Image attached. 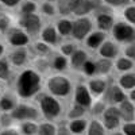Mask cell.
<instances>
[{"label": "cell", "instance_id": "obj_1", "mask_svg": "<svg viewBox=\"0 0 135 135\" xmlns=\"http://www.w3.org/2000/svg\"><path fill=\"white\" fill-rule=\"evenodd\" d=\"M43 81L39 72L34 68H25L15 80V93L22 100L34 99L42 89Z\"/></svg>", "mask_w": 135, "mask_h": 135}, {"label": "cell", "instance_id": "obj_2", "mask_svg": "<svg viewBox=\"0 0 135 135\" xmlns=\"http://www.w3.org/2000/svg\"><path fill=\"white\" fill-rule=\"evenodd\" d=\"M35 99H37V107L46 120H54L61 115L62 105L58 97H55L50 93L39 92L35 96Z\"/></svg>", "mask_w": 135, "mask_h": 135}, {"label": "cell", "instance_id": "obj_3", "mask_svg": "<svg viewBox=\"0 0 135 135\" xmlns=\"http://www.w3.org/2000/svg\"><path fill=\"white\" fill-rule=\"evenodd\" d=\"M45 85H46L47 93L58 99H66L72 93V89H73V84L70 81V78L60 73L49 76L46 78Z\"/></svg>", "mask_w": 135, "mask_h": 135}, {"label": "cell", "instance_id": "obj_4", "mask_svg": "<svg viewBox=\"0 0 135 135\" xmlns=\"http://www.w3.org/2000/svg\"><path fill=\"white\" fill-rule=\"evenodd\" d=\"M15 122H23V120H38L41 116V112L37 105L26 101H20L15 105V108L11 111Z\"/></svg>", "mask_w": 135, "mask_h": 135}, {"label": "cell", "instance_id": "obj_5", "mask_svg": "<svg viewBox=\"0 0 135 135\" xmlns=\"http://www.w3.org/2000/svg\"><path fill=\"white\" fill-rule=\"evenodd\" d=\"M4 35H6V42L11 47H23V46H28L31 43V37L20 27L11 26Z\"/></svg>", "mask_w": 135, "mask_h": 135}, {"label": "cell", "instance_id": "obj_6", "mask_svg": "<svg viewBox=\"0 0 135 135\" xmlns=\"http://www.w3.org/2000/svg\"><path fill=\"white\" fill-rule=\"evenodd\" d=\"M111 30H112V37L115 38L116 42L128 43L135 39V28L132 27V25L126 23V22L114 23Z\"/></svg>", "mask_w": 135, "mask_h": 135}, {"label": "cell", "instance_id": "obj_7", "mask_svg": "<svg viewBox=\"0 0 135 135\" xmlns=\"http://www.w3.org/2000/svg\"><path fill=\"white\" fill-rule=\"evenodd\" d=\"M19 27L23 28L30 37H35L39 34L41 28H42V22L41 18L34 12V14H26V15H20L19 20Z\"/></svg>", "mask_w": 135, "mask_h": 135}, {"label": "cell", "instance_id": "obj_8", "mask_svg": "<svg viewBox=\"0 0 135 135\" xmlns=\"http://www.w3.org/2000/svg\"><path fill=\"white\" fill-rule=\"evenodd\" d=\"M120 122H122V118H120L118 107L116 105L105 107V109L101 114V123L105 127V130H108V131L116 130L120 126Z\"/></svg>", "mask_w": 135, "mask_h": 135}, {"label": "cell", "instance_id": "obj_9", "mask_svg": "<svg viewBox=\"0 0 135 135\" xmlns=\"http://www.w3.org/2000/svg\"><path fill=\"white\" fill-rule=\"evenodd\" d=\"M7 60L11 66L14 68H23L30 61V51L27 46L23 47H11L7 54Z\"/></svg>", "mask_w": 135, "mask_h": 135}, {"label": "cell", "instance_id": "obj_10", "mask_svg": "<svg viewBox=\"0 0 135 135\" xmlns=\"http://www.w3.org/2000/svg\"><path fill=\"white\" fill-rule=\"evenodd\" d=\"M91 31H92V22L88 18H80L72 23L70 35L76 41H84Z\"/></svg>", "mask_w": 135, "mask_h": 135}, {"label": "cell", "instance_id": "obj_11", "mask_svg": "<svg viewBox=\"0 0 135 135\" xmlns=\"http://www.w3.org/2000/svg\"><path fill=\"white\" fill-rule=\"evenodd\" d=\"M74 103L81 105L86 109H89V107L93 103V96L91 95L89 89L84 85V84H78L74 88Z\"/></svg>", "mask_w": 135, "mask_h": 135}, {"label": "cell", "instance_id": "obj_12", "mask_svg": "<svg viewBox=\"0 0 135 135\" xmlns=\"http://www.w3.org/2000/svg\"><path fill=\"white\" fill-rule=\"evenodd\" d=\"M124 99H127V95L124 93V91L119 86V85H111L109 88L107 86L105 89V100L109 105H115L119 104L120 101H123Z\"/></svg>", "mask_w": 135, "mask_h": 135}, {"label": "cell", "instance_id": "obj_13", "mask_svg": "<svg viewBox=\"0 0 135 135\" xmlns=\"http://www.w3.org/2000/svg\"><path fill=\"white\" fill-rule=\"evenodd\" d=\"M19 103V97L15 92H2L0 93V112H11Z\"/></svg>", "mask_w": 135, "mask_h": 135}, {"label": "cell", "instance_id": "obj_14", "mask_svg": "<svg viewBox=\"0 0 135 135\" xmlns=\"http://www.w3.org/2000/svg\"><path fill=\"white\" fill-rule=\"evenodd\" d=\"M118 109H119L122 120L131 122L135 119V103H132L131 100L124 99L123 101H120L118 104Z\"/></svg>", "mask_w": 135, "mask_h": 135}, {"label": "cell", "instance_id": "obj_15", "mask_svg": "<svg viewBox=\"0 0 135 135\" xmlns=\"http://www.w3.org/2000/svg\"><path fill=\"white\" fill-rule=\"evenodd\" d=\"M39 37H41V41L45 42V43H47L49 46H55V45H58V42H60L58 32H57V30H55V27L51 26V25L41 28Z\"/></svg>", "mask_w": 135, "mask_h": 135}, {"label": "cell", "instance_id": "obj_16", "mask_svg": "<svg viewBox=\"0 0 135 135\" xmlns=\"http://www.w3.org/2000/svg\"><path fill=\"white\" fill-rule=\"evenodd\" d=\"M119 53V49H118V45L114 42V41H109V39H105L103 43L99 46V55L103 58H109V60H114Z\"/></svg>", "mask_w": 135, "mask_h": 135}, {"label": "cell", "instance_id": "obj_17", "mask_svg": "<svg viewBox=\"0 0 135 135\" xmlns=\"http://www.w3.org/2000/svg\"><path fill=\"white\" fill-rule=\"evenodd\" d=\"M68 60H69V65L73 68V69L76 70H81L83 65L85 64V61L88 60V54L85 50L83 49H76L69 57H68Z\"/></svg>", "mask_w": 135, "mask_h": 135}, {"label": "cell", "instance_id": "obj_18", "mask_svg": "<svg viewBox=\"0 0 135 135\" xmlns=\"http://www.w3.org/2000/svg\"><path fill=\"white\" fill-rule=\"evenodd\" d=\"M107 39V35H105V32L104 31H91L86 35V38L84 39L85 41V45H86V47L89 49H99V46L101 43H103L104 41Z\"/></svg>", "mask_w": 135, "mask_h": 135}, {"label": "cell", "instance_id": "obj_19", "mask_svg": "<svg viewBox=\"0 0 135 135\" xmlns=\"http://www.w3.org/2000/svg\"><path fill=\"white\" fill-rule=\"evenodd\" d=\"M93 8H96L93 0H76L72 8V12L77 16H84L91 12Z\"/></svg>", "mask_w": 135, "mask_h": 135}, {"label": "cell", "instance_id": "obj_20", "mask_svg": "<svg viewBox=\"0 0 135 135\" xmlns=\"http://www.w3.org/2000/svg\"><path fill=\"white\" fill-rule=\"evenodd\" d=\"M107 81L103 80V78H91V80L88 81V89H89V92H91L92 96H101V95H104L105 92V89H107Z\"/></svg>", "mask_w": 135, "mask_h": 135}, {"label": "cell", "instance_id": "obj_21", "mask_svg": "<svg viewBox=\"0 0 135 135\" xmlns=\"http://www.w3.org/2000/svg\"><path fill=\"white\" fill-rule=\"evenodd\" d=\"M118 85L123 89V91H131L135 86V73L123 72L118 78Z\"/></svg>", "mask_w": 135, "mask_h": 135}, {"label": "cell", "instance_id": "obj_22", "mask_svg": "<svg viewBox=\"0 0 135 135\" xmlns=\"http://www.w3.org/2000/svg\"><path fill=\"white\" fill-rule=\"evenodd\" d=\"M96 25H97V28L100 31H109L114 26V18H112L109 14H99L96 16Z\"/></svg>", "mask_w": 135, "mask_h": 135}, {"label": "cell", "instance_id": "obj_23", "mask_svg": "<svg viewBox=\"0 0 135 135\" xmlns=\"http://www.w3.org/2000/svg\"><path fill=\"white\" fill-rule=\"evenodd\" d=\"M18 130H19L20 135H37L38 123H37V120H23V122H19Z\"/></svg>", "mask_w": 135, "mask_h": 135}, {"label": "cell", "instance_id": "obj_24", "mask_svg": "<svg viewBox=\"0 0 135 135\" xmlns=\"http://www.w3.org/2000/svg\"><path fill=\"white\" fill-rule=\"evenodd\" d=\"M95 68H96V74L104 76V74H108L112 70V68H114V62H112V60H109V58L100 57L99 60L95 61Z\"/></svg>", "mask_w": 135, "mask_h": 135}, {"label": "cell", "instance_id": "obj_25", "mask_svg": "<svg viewBox=\"0 0 135 135\" xmlns=\"http://www.w3.org/2000/svg\"><path fill=\"white\" fill-rule=\"evenodd\" d=\"M86 135H107V130L100 120L92 119L86 124Z\"/></svg>", "mask_w": 135, "mask_h": 135}, {"label": "cell", "instance_id": "obj_26", "mask_svg": "<svg viewBox=\"0 0 135 135\" xmlns=\"http://www.w3.org/2000/svg\"><path fill=\"white\" fill-rule=\"evenodd\" d=\"M86 124L88 120L84 118H78V119H70L69 123H68V128L72 134H81L86 130Z\"/></svg>", "mask_w": 135, "mask_h": 135}, {"label": "cell", "instance_id": "obj_27", "mask_svg": "<svg viewBox=\"0 0 135 135\" xmlns=\"http://www.w3.org/2000/svg\"><path fill=\"white\" fill-rule=\"evenodd\" d=\"M49 66L53 68V69L57 70V72H62L69 66V60L62 54H57L51 58V61H49Z\"/></svg>", "mask_w": 135, "mask_h": 135}, {"label": "cell", "instance_id": "obj_28", "mask_svg": "<svg viewBox=\"0 0 135 135\" xmlns=\"http://www.w3.org/2000/svg\"><path fill=\"white\" fill-rule=\"evenodd\" d=\"M114 66L116 68V70H119L120 73H123V72H130V70H132L134 66H135V64H134V60L126 57V55H122V57L116 58Z\"/></svg>", "mask_w": 135, "mask_h": 135}, {"label": "cell", "instance_id": "obj_29", "mask_svg": "<svg viewBox=\"0 0 135 135\" xmlns=\"http://www.w3.org/2000/svg\"><path fill=\"white\" fill-rule=\"evenodd\" d=\"M12 76V69L7 60V57H0V81H8Z\"/></svg>", "mask_w": 135, "mask_h": 135}, {"label": "cell", "instance_id": "obj_30", "mask_svg": "<svg viewBox=\"0 0 135 135\" xmlns=\"http://www.w3.org/2000/svg\"><path fill=\"white\" fill-rule=\"evenodd\" d=\"M55 128H57V126L51 120L41 122V123H38L37 135H55Z\"/></svg>", "mask_w": 135, "mask_h": 135}, {"label": "cell", "instance_id": "obj_31", "mask_svg": "<svg viewBox=\"0 0 135 135\" xmlns=\"http://www.w3.org/2000/svg\"><path fill=\"white\" fill-rule=\"evenodd\" d=\"M55 30H57L58 35H61V37L70 35V32H72V22L68 20V19H61V20H58Z\"/></svg>", "mask_w": 135, "mask_h": 135}, {"label": "cell", "instance_id": "obj_32", "mask_svg": "<svg viewBox=\"0 0 135 135\" xmlns=\"http://www.w3.org/2000/svg\"><path fill=\"white\" fill-rule=\"evenodd\" d=\"M50 49H51V46H49L47 43L42 42L41 39L34 43V53H37L39 57H46V55H49L51 53Z\"/></svg>", "mask_w": 135, "mask_h": 135}, {"label": "cell", "instance_id": "obj_33", "mask_svg": "<svg viewBox=\"0 0 135 135\" xmlns=\"http://www.w3.org/2000/svg\"><path fill=\"white\" fill-rule=\"evenodd\" d=\"M85 112H86V108H84V107H81V105H78V104L73 103V105L70 107L69 112H68V118H69V120H70V119L84 118Z\"/></svg>", "mask_w": 135, "mask_h": 135}, {"label": "cell", "instance_id": "obj_34", "mask_svg": "<svg viewBox=\"0 0 135 135\" xmlns=\"http://www.w3.org/2000/svg\"><path fill=\"white\" fill-rule=\"evenodd\" d=\"M76 0H58V11L62 15H68L72 12V8Z\"/></svg>", "mask_w": 135, "mask_h": 135}, {"label": "cell", "instance_id": "obj_35", "mask_svg": "<svg viewBox=\"0 0 135 135\" xmlns=\"http://www.w3.org/2000/svg\"><path fill=\"white\" fill-rule=\"evenodd\" d=\"M14 123L15 120L11 115V112H0V128L14 126Z\"/></svg>", "mask_w": 135, "mask_h": 135}, {"label": "cell", "instance_id": "obj_36", "mask_svg": "<svg viewBox=\"0 0 135 135\" xmlns=\"http://www.w3.org/2000/svg\"><path fill=\"white\" fill-rule=\"evenodd\" d=\"M37 11V6L31 0H27V2L22 3L20 6V15H26V14H34Z\"/></svg>", "mask_w": 135, "mask_h": 135}, {"label": "cell", "instance_id": "obj_37", "mask_svg": "<svg viewBox=\"0 0 135 135\" xmlns=\"http://www.w3.org/2000/svg\"><path fill=\"white\" fill-rule=\"evenodd\" d=\"M81 70H83V73H84L85 76H88V77H92V76H95V74H96L95 61L86 60V61H85V64H84V65H83V68H81Z\"/></svg>", "mask_w": 135, "mask_h": 135}, {"label": "cell", "instance_id": "obj_38", "mask_svg": "<svg viewBox=\"0 0 135 135\" xmlns=\"http://www.w3.org/2000/svg\"><path fill=\"white\" fill-rule=\"evenodd\" d=\"M9 27H11V18L3 12H0V32H2V35H4Z\"/></svg>", "mask_w": 135, "mask_h": 135}, {"label": "cell", "instance_id": "obj_39", "mask_svg": "<svg viewBox=\"0 0 135 135\" xmlns=\"http://www.w3.org/2000/svg\"><path fill=\"white\" fill-rule=\"evenodd\" d=\"M76 49H77V47H76V45H74L73 42H65V43H62L61 46H60V54L65 55V57H69V55H70Z\"/></svg>", "mask_w": 135, "mask_h": 135}, {"label": "cell", "instance_id": "obj_40", "mask_svg": "<svg viewBox=\"0 0 135 135\" xmlns=\"http://www.w3.org/2000/svg\"><path fill=\"white\" fill-rule=\"evenodd\" d=\"M107 103H103V101H96V103H92V105L89 107V109L92 111L93 115H101L103 114V111L105 109V105Z\"/></svg>", "mask_w": 135, "mask_h": 135}, {"label": "cell", "instance_id": "obj_41", "mask_svg": "<svg viewBox=\"0 0 135 135\" xmlns=\"http://www.w3.org/2000/svg\"><path fill=\"white\" fill-rule=\"evenodd\" d=\"M122 132L124 135H135V122H124V124L122 127Z\"/></svg>", "mask_w": 135, "mask_h": 135}, {"label": "cell", "instance_id": "obj_42", "mask_svg": "<svg viewBox=\"0 0 135 135\" xmlns=\"http://www.w3.org/2000/svg\"><path fill=\"white\" fill-rule=\"evenodd\" d=\"M124 55L131 60H135V39L128 42L124 47Z\"/></svg>", "mask_w": 135, "mask_h": 135}, {"label": "cell", "instance_id": "obj_43", "mask_svg": "<svg viewBox=\"0 0 135 135\" xmlns=\"http://www.w3.org/2000/svg\"><path fill=\"white\" fill-rule=\"evenodd\" d=\"M124 18L130 25H135V7H127L124 9Z\"/></svg>", "mask_w": 135, "mask_h": 135}, {"label": "cell", "instance_id": "obj_44", "mask_svg": "<svg viewBox=\"0 0 135 135\" xmlns=\"http://www.w3.org/2000/svg\"><path fill=\"white\" fill-rule=\"evenodd\" d=\"M0 135H20L18 127L15 126H9V127H4L0 128Z\"/></svg>", "mask_w": 135, "mask_h": 135}, {"label": "cell", "instance_id": "obj_45", "mask_svg": "<svg viewBox=\"0 0 135 135\" xmlns=\"http://www.w3.org/2000/svg\"><path fill=\"white\" fill-rule=\"evenodd\" d=\"M55 135H72V132L69 131L66 124H60L55 128Z\"/></svg>", "mask_w": 135, "mask_h": 135}, {"label": "cell", "instance_id": "obj_46", "mask_svg": "<svg viewBox=\"0 0 135 135\" xmlns=\"http://www.w3.org/2000/svg\"><path fill=\"white\" fill-rule=\"evenodd\" d=\"M42 12L49 15V16H51V15H54V7L50 3H43L42 4Z\"/></svg>", "mask_w": 135, "mask_h": 135}, {"label": "cell", "instance_id": "obj_47", "mask_svg": "<svg viewBox=\"0 0 135 135\" xmlns=\"http://www.w3.org/2000/svg\"><path fill=\"white\" fill-rule=\"evenodd\" d=\"M22 0H0V4H3L4 7H8V8H12V7H16Z\"/></svg>", "mask_w": 135, "mask_h": 135}, {"label": "cell", "instance_id": "obj_48", "mask_svg": "<svg viewBox=\"0 0 135 135\" xmlns=\"http://www.w3.org/2000/svg\"><path fill=\"white\" fill-rule=\"evenodd\" d=\"M104 2L111 6H124V4H127L128 0H104Z\"/></svg>", "mask_w": 135, "mask_h": 135}, {"label": "cell", "instance_id": "obj_49", "mask_svg": "<svg viewBox=\"0 0 135 135\" xmlns=\"http://www.w3.org/2000/svg\"><path fill=\"white\" fill-rule=\"evenodd\" d=\"M128 100H131L132 103H135V86L130 91V93H128Z\"/></svg>", "mask_w": 135, "mask_h": 135}, {"label": "cell", "instance_id": "obj_50", "mask_svg": "<svg viewBox=\"0 0 135 135\" xmlns=\"http://www.w3.org/2000/svg\"><path fill=\"white\" fill-rule=\"evenodd\" d=\"M4 54H6V46L3 42H0V57H4Z\"/></svg>", "mask_w": 135, "mask_h": 135}, {"label": "cell", "instance_id": "obj_51", "mask_svg": "<svg viewBox=\"0 0 135 135\" xmlns=\"http://www.w3.org/2000/svg\"><path fill=\"white\" fill-rule=\"evenodd\" d=\"M109 135H124V134H123L122 131H115V130H114V131H112Z\"/></svg>", "mask_w": 135, "mask_h": 135}, {"label": "cell", "instance_id": "obj_52", "mask_svg": "<svg viewBox=\"0 0 135 135\" xmlns=\"http://www.w3.org/2000/svg\"><path fill=\"white\" fill-rule=\"evenodd\" d=\"M0 39H2V32H0Z\"/></svg>", "mask_w": 135, "mask_h": 135}, {"label": "cell", "instance_id": "obj_53", "mask_svg": "<svg viewBox=\"0 0 135 135\" xmlns=\"http://www.w3.org/2000/svg\"><path fill=\"white\" fill-rule=\"evenodd\" d=\"M72 135H80V134H72Z\"/></svg>", "mask_w": 135, "mask_h": 135}, {"label": "cell", "instance_id": "obj_54", "mask_svg": "<svg viewBox=\"0 0 135 135\" xmlns=\"http://www.w3.org/2000/svg\"><path fill=\"white\" fill-rule=\"evenodd\" d=\"M31 2H37V0H31Z\"/></svg>", "mask_w": 135, "mask_h": 135}, {"label": "cell", "instance_id": "obj_55", "mask_svg": "<svg viewBox=\"0 0 135 135\" xmlns=\"http://www.w3.org/2000/svg\"><path fill=\"white\" fill-rule=\"evenodd\" d=\"M132 2H134V3H135V0H132Z\"/></svg>", "mask_w": 135, "mask_h": 135}, {"label": "cell", "instance_id": "obj_56", "mask_svg": "<svg viewBox=\"0 0 135 135\" xmlns=\"http://www.w3.org/2000/svg\"><path fill=\"white\" fill-rule=\"evenodd\" d=\"M0 93H2V91H0Z\"/></svg>", "mask_w": 135, "mask_h": 135}]
</instances>
